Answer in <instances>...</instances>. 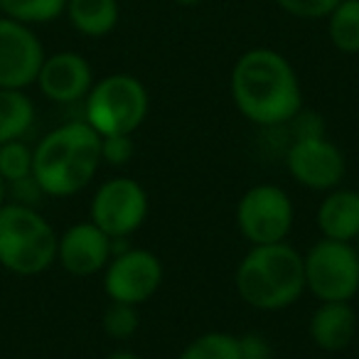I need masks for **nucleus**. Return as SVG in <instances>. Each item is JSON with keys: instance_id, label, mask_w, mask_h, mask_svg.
Segmentation results:
<instances>
[{"instance_id": "nucleus-1", "label": "nucleus", "mask_w": 359, "mask_h": 359, "mask_svg": "<svg viewBox=\"0 0 359 359\" xmlns=\"http://www.w3.org/2000/svg\"><path fill=\"white\" fill-rule=\"evenodd\" d=\"M231 99L236 111L261 128L285 123L303 109V89L293 65L269 47H256L236 60Z\"/></svg>"}, {"instance_id": "nucleus-2", "label": "nucleus", "mask_w": 359, "mask_h": 359, "mask_svg": "<svg viewBox=\"0 0 359 359\" xmlns=\"http://www.w3.org/2000/svg\"><path fill=\"white\" fill-rule=\"evenodd\" d=\"M101 165V135L86 121L50 130L32 150V177L47 197L81 192Z\"/></svg>"}, {"instance_id": "nucleus-3", "label": "nucleus", "mask_w": 359, "mask_h": 359, "mask_svg": "<svg viewBox=\"0 0 359 359\" xmlns=\"http://www.w3.org/2000/svg\"><path fill=\"white\" fill-rule=\"evenodd\" d=\"M234 285L246 305L264 313L285 310L305 293L303 256L290 244H261L239 261Z\"/></svg>"}, {"instance_id": "nucleus-4", "label": "nucleus", "mask_w": 359, "mask_h": 359, "mask_svg": "<svg viewBox=\"0 0 359 359\" xmlns=\"http://www.w3.org/2000/svg\"><path fill=\"white\" fill-rule=\"evenodd\" d=\"M57 261V234L35 207H0V266L18 276L45 273Z\"/></svg>"}, {"instance_id": "nucleus-5", "label": "nucleus", "mask_w": 359, "mask_h": 359, "mask_svg": "<svg viewBox=\"0 0 359 359\" xmlns=\"http://www.w3.org/2000/svg\"><path fill=\"white\" fill-rule=\"evenodd\" d=\"M150 109L148 89L130 74H111L86 94V123L104 135H133Z\"/></svg>"}, {"instance_id": "nucleus-6", "label": "nucleus", "mask_w": 359, "mask_h": 359, "mask_svg": "<svg viewBox=\"0 0 359 359\" xmlns=\"http://www.w3.org/2000/svg\"><path fill=\"white\" fill-rule=\"evenodd\" d=\"M305 290L320 303H349L359 293V254L349 241L320 239L303 256Z\"/></svg>"}, {"instance_id": "nucleus-7", "label": "nucleus", "mask_w": 359, "mask_h": 359, "mask_svg": "<svg viewBox=\"0 0 359 359\" xmlns=\"http://www.w3.org/2000/svg\"><path fill=\"white\" fill-rule=\"evenodd\" d=\"M293 202L278 185H254L236 205V229L251 246L280 244L293 229Z\"/></svg>"}, {"instance_id": "nucleus-8", "label": "nucleus", "mask_w": 359, "mask_h": 359, "mask_svg": "<svg viewBox=\"0 0 359 359\" xmlns=\"http://www.w3.org/2000/svg\"><path fill=\"white\" fill-rule=\"evenodd\" d=\"M148 219V192L133 177H111L94 192L91 222L111 239H128Z\"/></svg>"}, {"instance_id": "nucleus-9", "label": "nucleus", "mask_w": 359, "mask_h": 359, "mask_svg": "<svg viewBox=\"0 0 359 359\" xmlns=\"http://www.w3.org/2000/svg\"><path fill=\"white\" fill-rule=\"evenodd\" d=\"M285 168L290 177L315 192L339 187L347 172L344 155L325 133L298 138L285 148Z\"/></svg>"}, {"instance_id": "nucleus-10", "label": "nucleus", "mask_w": 359, "mask_h": 359, "mask_svg": "<svg viewBox=\"0 0 359 359\" xmlns=\"http://www.w3.org/2000/svg\"><path fill=\"white\" fill-rule=\"evenodd\" d=\"M104 273V290L109 300L140 305L158 293L163 283V261L148 249H126L111 256Z\"/></svg>"}, {"instance_id": "nucleus-11", "label": "nucleus", "mask_w": 359, "mask_h": 359, "mask_svg": "<svg viewBox=\"0 0 359 359\" xmlns=\"http://www.w3.org/2000/svg\"><path fill=\"white\" fill-rule=\"evenodd\" d=\"M45 50L30 25L0 15V89H25L35 84Z\"/></svg>"}, {"instance_id": "nucleus-12", "label": "nucleus", "mask_w": 359, "mask_h": 359, "mask_svg": "<svg viewBox=\"0 0 359 359\" xmlns=\"http://www.w3.org/2000/svg\"><path fill=\"white\" fill-rule=\"evenodd\" d=\"M111 236L94 222H76L57 236V261L72 276H94L111 261Z\"/></svg>"}, {"instance_id": "nucleus-13", "label": "nucleus", "mask_w": 359, "mask_h": 359, "mask_svg": "<svg viewBox=\"0 0 359 359\" xmlns=\"http://www.w3.org/2000/svg\"><path fill=\"white\" fill-rule=\"evenodd\" d=\"M40 91L55 104H74L86 99V94L94 86L91 67L76 52H57L52 57H45L37 74Z\"/></svg>"}, {"instance_id": "nucleus-14", "label": "nucleus", "mask_w": 359, "mask_h": 359, "mask_svg": "<svg viewBox=\"0 0 359 359\" xmlns=\"http://www.w3.org/2000/svg\"><path fill=\"white\" fill-rule=\"evenodd\" d=\"M359 320L349 303H320L310 318L308 332L323 352H342L357 337Z\"/></svg>"}, {"instance_id": "nucleus-15", "label": "nucleus", "mask_w": 359, "mask_h": 359, "mask_svg": "<svg viewBox=\"0 0 359 359\" xmlns=\"http://www.w3.org/2000/svg\"><path fill=\"white\" fill-rule=\"evenodd\" d=\"M318 229L323 239L349 241L359 236V192L334 187L325 195L323 205L318 207Z\"/></svg>"}, {"instance_id": "nucleus-16", "label": "nucleus", "mask_w": 359, "mask_h": 359, "mask_svg": "<svg viewBox=\"0 0 359 359\" xmlns=\"http://www.w3.org/2000/svg\"><path fill=\"white\" fill-rule=\"evenodd\" d=\"M65 13L84 37H106L118 25V0H67Z\"/></svg>"}, {"instance_id": "nucleus-17", "label": "nucleus", "mask_w": 359, "mask_h": 359, "mask_svg": "<svg viewBox=\"0 0 359 359\" xmlns=\"http://www.w3.org/2000/svg\"><path fill=\"white\" fill-rule=\"evenodd\" d=\"M35 123V104L22 89H0V145L20 140Z\"/></svg>"}, {"instance_id": "nucleus-18", "label": "nucleus", "mask_w": 359, "mask_h": 359, "mask_svg": "<svg viewBox=\"0 0 359 359\" xmlns=\"http://www.w3.org/2000/svg\"><path fill=\"white\" fill-rule=\"evenodd\" d=\"M327 18L330 42L344 55H359V0H342Z\"/></svg>"}, {"instance_id": "nucleus-19", "label": "nucleus", "mask_w": 359, "mask_h": 359, "mask_svg": "<svg viewBox=\"0 0 359 359\" xmlns=\"http://www.w3.org/2000/svg\"><path fill=\"white\" fill-rule=\"evenodd\" d=\"M67 11V0H0V13L22 25L52 22Z\"/></svg>"}, {"instance_id": "nucleus-20", "label": "nucleus", "mask_w": 359, "mask_h": 359, "mask_svg": "<svg viewBox=\"0 0 359 359\" xmlns=\"http://www.w3.org/2000/svg\"><path fill=\"white\" fill-rule=\"evenodd\" d=\"M177 359H241L239 337L229 332H205L192 339Z\"/></svg>"}, {"instance_id": "nucleus-21", "label": "nucleus", "mask_w": 359, "mask_h": 359, "mask_svg": "<svg viewBox=\"0 0 359 359\" xmlns=\"http://www.w3.org/2000/svg\"><path fill=\"white\" fill-rule=\"evenodd\" d=\"M138 325H140L138 305H130V303H116V300H111V305L101 315V327L114 339L133 337L138 332Z\"/></svg>"}, {"instance_id": "nucleus-22", "label": "nucleus", "mask_w": 359, "mask_h": 359, "mask_svg": "<svg viewBox=\"0 0 359 359\" xmlns=\"http://www.w3.org/2000/svg\"><path fill=\"white\" fill-rule=\"evenodd\" d=\"M32 175V150L22 140H11L0 145V177L8 185Z\"/></svg>"}, {"instance_id": "nucleus-23", "label": "nucleus", "mask_w": 359, "mask_h": 359, "mask_svg": "<svg viewBox=\"0 0 359 359\" xmlns=\"http://www.w3.org/2000/svg\"><path fill=\"white\" fill-rule=\"evenodd\" d=\"M280 11H285L293 18H303V20H318V18H327L342 0H276Z\"/></svg>"}, {"instance_id": "nucleus-24", "label": "nucleus", "mask_w": 359, "mask_h": 359, "mask_svg": "<svg viewBox=\"0 0 359 359\" xmlns=\"http://www.w3.org/2000/svg\"><path fill=\"white\" fill-rule=\"evenodd\" d=\"M133 158V135H104L101 138V163L121 168Z\"/></svg>"}, {"instance_id": "nucleus-25", "label": "nucleus", "mask_w": 359, "mask_h": 359, "mask_svg": "<svg viewBox=\"0 0 359 359\" xmlns=\"http://www.w3.org/2000/svg\"><path fill=\"white\" fill-rule=\"evenodd\" d=\"M239 357L241 359H273V347L264 334L246 332L239 334Z\"/></svg>"}, {"instance_id": "nucleus-26", "label": "nucleus", "mask_w": 359, "mask_h": 359, "mask_svg": "<svg viewBox=\"0 0 359 359\" xmlns=\"http://www.w3.org/2000/svg\"><path fill=\"white\" fill-rule=\"evenodd\" d=\"M106 359H140L135 352H130V349H116V352H111Z\"/></svg>"}, {"instance_id": "nucleus-27", "label": "nucleus", "mask_w": 359, "mask_h": 359, "mask_svg": "<svg viewBox=\"0 0 359 359\" xmlns=\"http://www.w3.org/2000/svg\"><path fill=\"white\" fill-rule=\"evenodd\" d=\"M8 202V182L3 177H0V207Z\"/></svg>"}, {"instance_id": "nucleus-28", "label": "nucleus", "mask_w": 359, "mask_h": 359, "mask_svg": "<svg viewBox=\"0 0 359 359\" xmlns=\"http://www.w3.org/2000/svg\"><path fill=\"white\" fill-rule=\"evenodd\" d=\"M177 6H200V3H205V0H175Z\"/></svg>"}]
</instances>
